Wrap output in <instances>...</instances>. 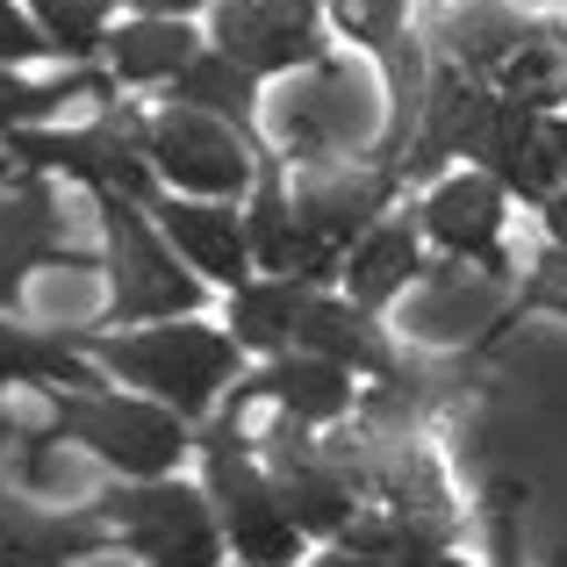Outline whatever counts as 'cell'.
<instances>
[{"mask_svg": "<svg viewBox=\"0 0 567 567\" xmlns=\"http://www.w3.org/2000/svg\"><path fill=\"white\" fill-rule=\"evenodd\" d=\"M194 51H202V43H194V29L187 22H158V14H137V22H123L109 37L115 80H173Z\"/></svg>", "mask_w": 567, "mask_h": 567, "instance_id": "cell-26", "label": "cell"}, {"mask_svg": "<svg viewBox=\"0 0 567 567\" xmlns=\"http://www.w3.org/2000/svg\"><path fill=\"white\" fill-rule=\"evenodd\" d=\"M51 43H43V29L29 22L22 8H8L0 0V72H14V65H29V58H43Z\"/></svg>", "mask_w": 567, "mask_h": 567, "instance_id": "cell-32", "label": "cell"}, {"mask_svg": "<svg viewBox=\"0 0 567 567\" xmlns=\"http://www.w3.org/2000/svg\"><path fill=\"white\" fill-rule=\"evenodd\" d=\"M323 14H331L352 43H367L374 58L410 29V0H323Z\"/></svg>", "mask_w": 567, "mask_h": 567, "instance_id": "cell-30", "label": "cell"}, {"mask_svg": "<svg viewBox=\"0 0 567 567\" xmlns=\"http://www.w3.org/2000/svg\"><path fill=\"white\" fill-rule=\"evenodd\" d=\"M158 237L194 266V280H223V288H245L251 280V251H245V216L237 208H216V202H158Z\"/></svg>", "mask_w": 567, "mask_h": 567, "instance_id": "cell-21", "label": "cell"}, {"mask_svg": "<svg viewBox=\"0 0 567 567\" xmlns=\"http://www.w3.org/2000/svg\"><path fill=\"white\" fill-rule=\"evenodd\" d=\"M109 546L115 539L94 511H43V503L0 488V567H72Z\"/></svg>", "mask_w": 567, "mask_h": 567, "instance_id": "cell-18", "label": "cell"}, {"mask_svg": "<svg viewBox=\"0 0 567 567\" xmlns=\"http://www.w3.org/2000/svg\"><path fill=\"white\" fill-rule=\"evenodd\" d=\"M173 109H194V115H208V123L237 130L245 144H259V80L237 72L230 58H216V51H194L187 65L173 72Z\"/></svg>", "mask_w": 567, "mask_h": 567, "instance_id": "cell-24", "label": "cell"}, {"mask_svg": "<svg viewBox=\"0 0 567 567\" xmlns=\"http://www.w3.org/2000/svg\"><path fill=\"white\" fill-rule=\"evenodd\" d=\"M266 115H274V137L295 166H374L388 94L352 58H317L309 72H288Z\"/></svg>", "mask_w": 567, "mask_h": 567, "instance_id": "cell-2", "label": "cell"}, {"mask_svg": "<svg viewBox=\"0 0 567 567\" xmlns=\"http://www.w3.org/2000/svg\"><path fill=\"white\" fill-rule=\"evenodd\" d=\"M539 208H546V237H554V245L567 251V187H560V194H546Z\"/></svg>", "mask_w": 567, "mask_h": 567, "instance_id": "cell-34", "label": "cell"}, {"mask_svg": "<svg viewBox=\"0 0 567 567\" xmlns=\"http://www.w3.org/2000/svg\"><path fill=\"white\" fill-rule=\"evenodd\" d=\"M317 295V280L302 274H259L245 280V288L230 295V346L237 352H259V360H280V352L295 346V317H302V302Z\"/></svg>", "mask_w": 567, "mask_h": 567, "instance_id": "cell-23", "label": "cell"}, {"mask_svg": "<svg viewBox=\"0 0 567 567\" xmlns=\"http://www.w3.org/2000/svg\"><path fill=\"white\" fill-rule=\"evenodd\" d=\"M14 381H37V388H101L94 367L72 352V338H51V331H14L8 317H0V388Z\"/></svg>", "mask_w": 567, "mask_h": 567, "instance_id": "cell-25", "label": "cell"}, {"mask_svg": "<svg viewBox=\"0 0 567 567\" xmlns=\"http://www.w3.org/2000/svg\"><path fill=\"white\" fill-rule=\"evenodd\" d=\"M65 338L86 367H109V374L152 388V402L173 410L181 424L216 410V395L237 381V360H245V352L223 331H208L202 317L158 323V331H65Z\"/></svg>", "mask_w": 567, "mask_h": 567, "instance_id": "cell-1", "label": "cell"}, {"mask_svg": "<svg viewBox=\"0 0 567 567\" xmlns=\"http://www.w3.org/2000/svg\"><path fill=\"white\" fill-rule=\"evenodd\" d=\"M266 158H274L266 144H245L237 130L194 109H166L144 123V166H152V181H173L181 194H245Z\"/></svg>", "mask_w": 567, "mask_h": 567, "instance_id": "cell-8", "label": "cell"}, {"mask_svg": "<svg viewBox=\"0 0 567 567\" xmlns=\"http://www.w3.org/2000/svg\"><path fill=\"white\" fill-rule=\"evenodd\" d=\"M288 352H309V360H331V367H346L352 381L360 374H388V367L402 360L395 352V338L381 331L374 317H367V309H352V302H338V295H309L302 302V317H295V346Z\"/></svg>", "mask_w": 567, "mask_h": 567, "instance_id": "cell-20", "label": "cell"}, {"mask_svg": "<svg viewBox=\"0 0 567 567\" xmlns=\"http://www.w3.org/2000/svg\"><path fill=\"white\" fill-rule=\"evenodd\" d=\"M503 208H511V194L488 173H453V181H431V194L410 216H416V237H431L439 251L474 259V266H488V280H503L511 274L503 266Z\"/></svg>", "mask_w": 567, "mask_h": 567, "instance_id": "cell-13", "label": "cell"}, {"mask_svg": "<svg viewBox=\"0 0 567 567\" xmlns=\"http://www.w3.org/2000/svg\"><path fill=\"white\" fill-rule=\"evenodd\" d=\"M532 37H539V22H532L517 0H445V8H431L424 51L445 58V65H460L467 80L496 86V72L511 65Z\"/></svg>", "mask_w": 567, "mask_h": 567, "instance_id": "cell-16", "label": "cell"}, {"mask_svg": "<svg viewBox=\"0 0 567 567\" xmlns=\"http://www.w3.org/2000/svg\"><path fill=\"white\" fill-rule=\"evenodd\" d=\"M482 173L503 194H525V202H546V194L567 187V115H532L496 101V123L482 137Z\"/></svg>", "mask_w": 567, "mask_h": 567, "instance_id": "cell-15", "label": "cell"}, {"mask_svg": "<svg viewBox=\"0 0 567 567\" xmlns=\"http://www.w3.org/2000/svg\"><path fill=\"white\" fill-rule=\"evenodd\" d=\"M496 123V94L482 80H467L460 65L431 58L424 65V109H416V130H410V152H402L395 181L402 187H424L445 173V158H474Z\"/></svg>", "mask_w": 567, "mask_h": 567, "instance_id": "cell-11", "label": "cell"}, {"mask_svg": "<svg viewBox=\"0 0 567 567\" xmlns=\"http://www.w3.org/2000/svg\"><path fill=\"white\" fill-rule=\"evenodd\" d=\"M259 395L280 402V416H295V424H346V416L360 410V388H352L346 367L309 360V352H280L259 374H245L230 388V410L223 416H245V402H259Z\"/></svg>", "mask_w": 567, "mask_h": 567, "instance_id": "cell-17", "label": "cell"}, {"mask_svg": "<svg viewBox=\"0 0 567 567\" xmlns=\"http://www.w3.org/2000/svg\"><path fill=\"white\" fill-rule=\"evenodd\" d=\"M101 230H109V317L115 323H181L202 309V280L158 237L144 202L101 194Z\"/></svg>", "mask_w": 567, "mask_h": 567, "instance_id": "cell-5", "label": "cell"}, {"mask_svg": "<svg viewBox=\"0 0 567 567\" xmlns=\"http://www.w3.org/2000/svg\"><path fill=\"white\" fill-rule=\"evenodd\" d=\"M137 14H158V22H187L194 8H208V0H130Z\"/></svg>", "mask_w": 567, "mask_h": 567, "instance_id": "cell-33", "label": "cell"}, {"mask_svg": "<svg viewBox=\"0 0 567 567\" xmlns=\"http://www.w3.org/2000/svg\"><path fill=\"white\" fill-rule=\"evenodd\" d=\"M546 37H554V43H560V51H567V14H560V22H546Z\"/></svg>", "mask_w": 567, "mask_h": 567, "instance_id": "cell-36", "label": "cell"}, {"mask_svg": "<svg viewBox=\"0 0 567 567\" xmlns=\"http://www.w3.org/2000/svg\"><path fill=\"white\" fill-rule=\"evenodd\" d=\"M251 460L266 467V482H274L280 511H288V525L302 532V539H338V532L352 525L360 496L338 482V467L323 460V439H309V424H295V416H274V424L251 439Z\"/></svg>", "mask_w": 567, "mask_h": 567, "instance_id": "cell-9", "label": "cell"}, {"mask_svg": "<svg viewBox=\"0 0 567 567\" xmlns=\"http://www.w3.org/2000/svg\"><path fill=\"white\" fill-rule=\"evenodd\" d=\"M488 94L511 101V109H532V115H560V101H567V51L546 37V22H539V37H532L525 51L496 72Z\"/></svg>", "mask_w": 567, "mask_h": 567, "instance_id": "cell-27", "label": "cell"}, {"mask_svg": "<svg viewBox=\"0 0 567 567\" xmlns=\"http://www.w3.org/2000/svg\"><path fill=\"white\" fill-rule=\"evenodd\" d=\"M0 158H22L29 173H72L94 194H130V202H152V166H144V115L109 109L94 130H72V137H51V130H14Z\"/></svg>", "mask_w": 567, "mask_h": 567, "instance_id": "cell-7", "label": "cell"}, {"mask_svg": "<svg viewBox=\"0 0 567 567\" xmlns=\"http://www.w3.org/2000/svg\"><path fill=\"white\" fill-rule=\"evenodd\" d=\"M245 251L251 266H266V274H302V280H338V259H323L317 245L302 237V223H295L288 208V173H280V158H266L259 181H251V208H245Z\"/></svg>", "mask_w": 567, "mask_h": 567, "instance_id": "cell-19", "label": "cell"}, {"mask_svg": "<svg viewBox=\"0 0 567 567\" xmlns=\"http://www.w3.org/2000/svg\"><path fill=\"white\" fill-rule=\"evenodd\" d=\"M395 194H402V181L381 173V166H295L288 208H295L302 237L323 251V259H346V251L388 216Z\"/></svg>", "mask_w": 567, "mask_h": 567, "instance_id": "cell-12", "label": "cell"}, {"mask_svg": "<svg viewBox=\"0 0 567 567\" xmlns=\"http://www.w3.org/2000/svg\"><path fill=\"white\" fill-rule=\"evenodd\" d=\"M338 280H346V302L367 309V317L388 309L402 288H416V280H424V237H416V223L410 216H381L374 230L338 259Z\"/></svg>", "mask_w": 567, "mask_h": 567, "instance_id": "cell-22", "label": "cell"}, {"mask_svg": "<svg viewBox=\"0 0 567 567\" xmlns=\"http://www.w3.org/2000/svg\"><path fill=\"white\" fill-rule=\"evenodd\" d=\"M317 567H388V560H367V554H346V546H331Z\"/></svg>", "mask_w": 567, "mask_h": 567, "instance_id": "cell-35", "label": "cell"}, {"mask_svg": "<svg viewBox=\"0 0 567 567\" xmlns=\"http://www.w3.org/2000/svg\"><path fill=\"white\" fill-rule=\"evenodd\" d=\"M86 511L109 525V539H123L137 560L152 567H216L223 532L208 517V496H194L187 482H123L109 496H94Z\"/></svg>", "mask_w": 567, "mask_h": 567, "instance_id": "cell-6", "label": "cell"}, {"mask_svg": "<svg viewBox=\"0 0 567 567\" xmlns=\"http://www.w3.org/2000/svg\"><path fill=\"white\" fill-rule=\"evenodd\" d=\"M94 266L80 245L65 237V216H58V194L37 181V173H0V309L22 295L29 266Z\"/></svg>", "mask_w": 567, "mask_h": 567, "instance_id": "cell-14", "label": "cell"}, {"mask_svg": "<svg viewBox=\"0 0 567 567\" xmlns=\"http://www.w3.org/2000/svg\"><path fill=\"white\" fill-rule=\"evenodd\" d=\"M517 309L525 317H567V251L546 245L539 266L525 274V288H517Z\"/></svg>", "mask_w": 567, "mask_h": 567, "instance_id": "cell-31", "label": "cell"}, {"mask_svg": "<svg viewBox=\"0 0 567 567\" xmlns=\"http://www.w3.org/2000/svg\"><path fill=\"white\" fill-rule=\"evenodd\" d=\"M51 439H72L86 460L115 467L123 482H166L187 453V424L158 402H130L109 388H72L51 402Z\"/></svg>", "mask_w": 567, "mask_h": 567, "instance_id": "cell-4", "label": "cell"}, {"mask_svg": "<svg viewBox=\"0 0 567 567\" xmlns=\"http://www.w3.org/2000/svg\"><path fill=\"white\" fill-rule=\"evenodd\" d=\"M216 58L251 80H288L331 58L323 43V0H223L216 8Z\"/></svg>", "mask_w": 567, "mask_h": 567, "instance_id": "cell-10", "label": "cell"}, {"mask_svg": "<svg viewBox=\"0 0 567 567\" xmlns=\"http://www.w3.org/2000/svg\"><path fill=\"white\" fill-rule=\"evenodd\" d=\"M72 94H101V80H51V86H37V80H14V72H0V137H14V130H29V123H43V115H58Z\"/></svg>", "mask_w": 567, "mask_h": 567, "instance_id": "cell-29", "label": "cell"}, {"mask_svg": "<svg viewBox=\"0 0 567 567\" xmlns=\"http://www.w3.org/2000/svg\"><path fill=\"white\" fill-rule=\"evenodd\" d=\"M202 460H208V517H216L223 546H237L245 567H295L302 560V532L288 525L266 467L251 460V439L237 416H216L202 431Z\"/></svg>", "mask_w": 567, "mask_h": 567, "instance_id": "cell-3", "label": "cell"}, {"mask_svg": "<svg viewBox=\"0 0 567 567\" xmlns=\"http://www.w3.org/2000/svg\"><path fill=\"white\" fill-rule=\"evenodd\" d=\"M29 22L43 29V43L65 58H94L101 51V22H109V0H29Z\"/></svg>", "mask_w": 567, "mask_h": 567, "instance_id": "cell-28", "label": "cell"}]
</instances>
